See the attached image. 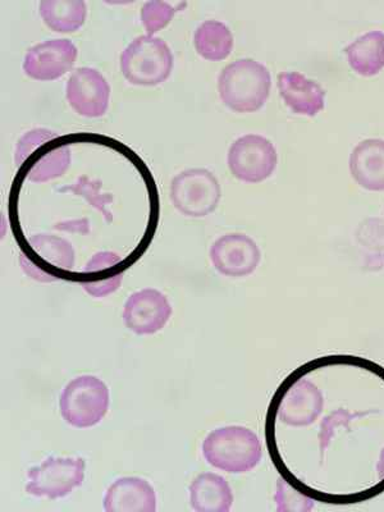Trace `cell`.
<instances>
[{
  "label": "cell",
  "instance_id": "obj_1",
  "mask_svg": "<svg viewBox=\"0 0 384 512\" xmlns=\"http://www.w3.org/2000/svg\"><path fill=\"white\" fill-rule=\"evenodd\" d=\"M71 148L63 137L48 128H34L18 140L15 163L20 175L36 184L62 177L71 167Z\"/></svg>",
  "mask_w": 384,
  "mask_h": 512
},
{
  "label": "cell",
  "instance_id": "obj_2",
  "mask_svg": "<svg viewBox=\"0 0 384 512\" xmlns=\"http://www.w3.org/2000/svg\"><path fill=\"white\" fill-rule=\"evenodd\" d=\"M272 76L264 64L245 58L228 64L218 77L219 98L237 113H254L267 103Z\"/></svg>",
  "mask_w": 384,
  "mask_h": 512
},
{
  "label": "cell",
  "instance_id": "obj_3",
  "mask_svg": "<svg viewBox=\"0 0 384 512\" xmlns=\"http://www.w3.org/2000/svg\"><path fill=\"white\" fill-rule=\"evenodd\" d=\"M203 455L214 468L242 474L250 472L260 463L263 448L251 429L230 425L208 434L203 442Z\"/></svg>",
  "mask_w": 384,
  "mask_h": 512
},
{
  "label": "cell",
  "instance_id": "obj_4",
  "mask_svg": "<svg viewBox=\"0 0 384 512\" xmlns=\"http://www.w3.org/2000/svg\"><path fill=\"white\" fill-rule=\"evenodd\" d=\"M120 62L123 76L130 84L157 86L171 76L175 58L166 41L143 35L123 50Z\"/></svg>",
  "mask_w": 384,
  "mask_h": 512
},
{
  "label": "cell",
  "instance_id": "obj_5",
  "mask_svg": "<svg viewBox=\"0 0 384 512\" xmlns=\"http://www.w3.org/2000/svg\"><path fill=\"white\" fill-rule=\"evenodd\" d=\"M109 408V390L102 379L80 376L64 387L59 397L63 419L75 428H90L102 422Z\"/></svg>",
  "mask_w": 384,
  "mask_h": 512
},
{
  "label": "cell",
  "instance_id": "obj_6",
  "mask_svg": "<svg viewBox=\"0 0 384 512\" xmlns=\"http://www.w3.org/2000/svg\"><path fill=\"white\" fill-rule=\"evenodd\" d=\"M221 198L218 178L208 169H186L171 182L172 203L186 217H207L217 209Z\"/></svg>",
  "mask_w": 384,
  "mask_h": 512
},
{
  "label": "cell",
  "instance_id": "obj_7",
  "mask_svg": "<svg viewBox=\"0 0 384 512\" xmlns=\"http://www.w3.org/2000/svg\"><path fill=\"white\" fill-rule=\"evenodd\" d=\"M27 478L29 483L26 484V492L29 495L57 500L82 486L85 461L82 457L50 456L43 464L29 469Z\"/></svg>",
  "mask_w": 384,
  "mask_h": 512
},
{
  "label": "cell",
  "instance_id": "obj_8",
  "mask_svg": "<svg viewBox=\"0 0 384 512\" xmlns=\"http://www.w3.org/2000/svg\"><path fill=\"white\" fill-rule=\"evenodd\" d=\"M227 164L237 180L259 184L276 171L278 154L272 141L260 135H245L231 145Z\"/></svg>",
  "mask_w": 384,
  "mask_h": 512
},
{
  "label": "cell",
  "instance_id": "obj_9",
  "mask_svg": "<svg viewBox=\"0 0 384 512\" xmlns=\"http://www.w3.org/2000/svg\"><path fill=\"white\" fill-rule=\"evenodd\" d=\"M171 315L167 296L154 288H144L128 297L122 318L131 332L145 336L162 331Z\"/></svg>",
  "mask_w": 384,
  "mask_h": 512
},
{
  "label": "cell",
  "instance_id": "obj_10",
  "mask_svg": "<svg viewBox=\"0 0 384 512\" xmlns=\"http://www.w3.org/2000/svg\"><path fill=\"white\" fill-rule=\"evenodd\" d=\"M209 255L217 272L232 278L249 276L262 260L258 245L244 233H227L219 237Z\"/></svg>",
  "mask_w": 384,
  "mask_h": 512
},
{
  "label": "cell",
  "instance_id": "obj_11",
  "mask_svg": "<svg viewBox=\"0 0 384 512\" xmlns=\"http://www.w3.org/2000/svg\"><path fill=\"white\" fill-rule=\"evenodd\" d=\"M66 96L73 111L82 117L98 118L108 111L111 86L98 70L81 67L67 82Z\"/></svg>",
  "mask_w": 384,
  "mask_h": 512
},
{
  "label": "cell",
  "instance_id": "obj_12",
  "mask_svg": "<svg viewBox=\"0 0 384 512\" xmlns=\"http://www.w3.org/2000/svg\"><path fill=\"white\" fill-rule=\"evenodd\" d=\"M79 50L71 40L52 39L36 44L26 53L24 71L31 79L53 81L72 70Z\"/></svg>",
  "mask_w": 384,
  "mask_h": 512
},
{
  "label": "cell",
  "instance_id": "obj_13",
  "mask_svg": "<svg viewBox=\"0 0 384 512\" xmlns=\"http://www.w3.org/2000/svg\"><path fill=\"white\" fill-rule=\"evenodd\" d=\"M324 409V397L309 379H297L283 393L277 405V418L290 427H308L317 422Z\"/></svg>",
  "mask_w": 384,
  "mask_h": 512
},
{
  "label": "cell",
  "instance_id": "obj_14",
  "mask_svg": "<svg viewBox=\"0 0 384 512\" xmlns=\"http://www.w3.org/2000/svg\"><path fill=\"white\" fill-rule=\"evenodd\" d=\"M278 90L287 107L300 116L315 117L326 107V90L299 72H282Z\"/></svg>",
  "mask_w": 384,
  "mask_h": 512
},
{
  "label": "cell",
  "instance_id": "obj_15",
  "mask_svg": "<svg viewBox=\"0 0 384 512\" xmlns=\"http://www.w3.org/2000/svg\"><path fill=\"white\" fill-rule=\"evenodd\" d=\"M104 510L107 512H155L157 496L148 480L123 477L114 480L105 492Z\"/></svg>",
  "mask_w": 384,
  "mask_h": 512
},
{
  "label": "cell",
  "instance_id": "obj_16",
  "mask_svg": "<svg viewBox=\"0 0 384 512\" xmlns=\"http://www.w3.org/2000/svg\"><path fill=\"white\" fill-rule=\"evenodd\" d=\"M350 173L356 184L368 191H384V140L368 139L350 155Z\"/></svg>",
  "mask_w": 384,
  "mask_h": 512
},
{
  "label": "cell",
  "instance_id": "obj_17",
  "mask_svg": "<svg viewBox=\"0 0 384 512\" xmlns=\"http://www.w3.org/2000/svg\"><path fill=\"white\" fill-rule=\"evenodd\" d=\"M122 258L112 251L95 254L82 269L80 285L89 295L102 299L120 288L123 280Z\"/></svg>",
  "mask_w": 384,
  "mask_h": 512
},
{
  "label": "cell",
  "instance_id": "obj_18",
  "mask_svg": "<svg viewBox=\"0 0 384 512\" xmlns=\"http://www.w3.org/2000/svg\"><path fill=\"white\" fill-rule=\"evenodd\" d=\"M27 244L30 246L32 256H36V262L44 264L43 274L45 282L57 281L52 269L57 272H70L75 265V250L70 241L62 237L35 235L30 237Z\"/></svg>",
  "mask_w": 384,
  "mask_h": 512
},
{
  "label": "cell",
  "instance_id": "obj_19",
  "mask_svg": "<svg viewBox=\"0 0 384 512\" xmlns=\"http://www.w3.org/2000/svg\"><path fill=\"white\" fill-rule=\"evenodd\" d=\"M191 507L198 512H228L233 505V493L227 480L221 475L203 473L192 480Z\"/></svg>",
  "mask_w": 384,
  "mask_h": 512
},
{
  "label": "cell",
  "instance_id": "obj_20",
  "mask_svg": "<svg viewBox=\"0 0 384 512\" xmlns=\"http://www.w3.org/2000/svg\"><path fill=\"white\" fill-rule=\"evenodd\" d=\"M350 67L358 75L373 77L384 68V32L370 31L345 49Z\"/></svg>",
  "mask_w": 384,
  "mask_h": 512
},
{
  "label": "cell",
  "instance_id": "obj_21",
  "mask_svg": "<svg viewBox=\"0 0 384 512\" xmlns=\"http://www.w3.org/2000/svg\"><path fill=\"white\" fill-rule=\"evenodd\" d=\"M39 11L50 29L71 34L85 24L88 6L84 0H41Z\"/></svg>",
  "mask_w": 384,
  "mask_h": 512
},
{
  "label": "cell",
  "instance_id": "obj_22",
  "mask_svg": "<svg viewBox=\"0 0 384 512\" xmlns=\"http://www.w3.org/2000/svg\"><path fill=\"white\" fill-rule=\"evenodd\" d=\"M194 44L201 57L212 62L223 61L232 52L233 35L223 22L209 20L196 29Z\"/></svg>",
  "mask_w": 384,
  "mask_h": 512
},
{
  "label": "cell",
  "instance_id": "obj_23",
  "mask_svg": "<svg viewBox=\"0 0 384 512\" xmlns=\"http://www.w3.org/2000/svg\"><path fill=\"white\" fill-rule=\"evenodd\" d=\"M356 240L368 251V267H384V219L369 218L360 224L356 231Z\"/></svg>",
  "mask_w": 384,
  "mask_h": 512
},
{
  "label": "cell",
  "instance_id": "obj_24",
  "mask_svg": "<svg viewBox=\"0 0 384 512\" xmlns=\"http://www.w3.org/2000/svg\"><path fill=\"white\" fill-rule=\"evenodd\" d=\"M102 181L91 180L86 176H81L79 180L70 186H64L59 189V192H72V194L82 196L88 203L96 210L103 214L105 222L111 223L113 221V214L108 209L109 205L113 203L112 194H103Z\"/></svg>",
  "mask_w": 384,
  "mask_h": 512
},
{
  "label": "cell",
  "instance_id": "obj_25",
  "mask_svg": "<svg viewBox=\"0 0 384 512\" xmlns=\"http://www.w3.org/2000/svg\"><path fill=\"white\" fill-rule=\"evenodd\" d=\"M278 512H309L314 509V500L297 491L285 479H278L274 495Z\"/></svg>",
  "mask_w": 384,
  "mask_h": 512
},
{
  "label": "cell",
  "instance_id": "obj_26",
  "mask_svg": "<svg viewBox=\"0 0 384 512\" xmlns=\"http://www.w3.org/2000/svg\"><path fill=\"white\" fill-rule=\"evenodd\" d=\"M180 9V6H172L167 2H159V0H152L146 2L141 8V22L145 27L149 36L157 34L158 31L166 27L172 21L173 16Z\"/></svg>",
  "mask_w": 384,
  "mask_h": 512
},
{
  "label": "cell",
  "instance_id": "obj_27",
  "mask_svg": "<svg viewBox=\"0 0 384 512\" xmlns=\"http://www.w3.org/2000/svg\"><path fill=\"white\" fill-rule=\"evenodd\" d=\"M377 473L379 482L384 484V448L381 451V455H379L378 463H377Z\"/></svg>",
  "mask_w": 384,
  "mask_h": 512
}]
</instances>
